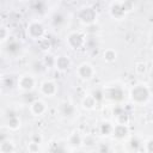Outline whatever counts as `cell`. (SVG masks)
Instances as JSON below:
<instances>
[{"label":"cell","mask_w":153,"mask_h":153,"mask_svg":"<svg viewBox=\"0 0 153 153\" xmlns=\"http://www.w3.org/2000/svg\"><path fill=\"white\" fill-rule=\"evenodd\" d=\"M26 32H27V36L32 39H41L42 37H44V33H45V29L43 26V24L41 22H37V20H33L31 22L29 25H27V29H26Z\"/></svg>","instance_id":"6da1fadb"},{"label":"cell","mask_w":153,"mask_h":153,"mask_svg":"<svg viewBox=\"0 0 153 153\" xmlns=\"http://www.w3.org/2000/svg\"><path fill=\"white\" fill-rule=\"evenodd\" d=\"M149 98V91L145 85H136L131 90V99L137 104L145 103Z\"/></svg>","instance_id":"7a4b0ae2"},{"label":"cell","mask_w":153,"mask_h":153,"mask_svg":"<svg viewBox=\"0 0 153 153\" xmlns=\"http://www.w3.org/2000/svg\"><path fill=\"white\" fill-rule=\"evenodd\" d=\"M67 43L72 49H79L86 43L85 36L79 31H73L67 36Z\"/></svg>","instance_id":"3957f363"},{"label":"cell","mask_w":153,"mask_h":153,"mask_svg":"<svg viewBox=\"0 0 153 153\" xmlns=\"http://www.w3.org/2000/svg\"><path fill=\"white\" fill-rule=\"evenodd\" d=\"M78 17H79V19H80L81 23L87 24V25H91L97 19V12L92 7H84V8L80 10Z\"/></svg>","instance_id":"277c9868"},{"label":"cell","mask_w":153,"mask_h":153,"mask_svg":"<svg viewBox=\"0 0 153 153\" xmlns=\"http://www.w3.org/2000/svg\"><path fill=\"white\" fill-rule=\"evenodd\" d=\"M17 86L24 92H30L35 87V78L32 75L24 74L17 80Z\"/></svg>","instance_id":"5b68a950"},{"label":"cell","mask_w":153,"mask_h":153,"mask_svg":"<svg viewBox=\"0 0 153 153\" xmlns=\"http://www.w3.org/2000/svg\"><path fill=\"white\" fill-rule=\"evenodd\" d=\"M78 75L79 78L84 79V80H90L91 78H93L94 75V68L91 63L88 62H84L78 67Z\"/></svg>","instance_id":"8992f818"},{"label":"cell","mask_w":153,"mask_h":153,"mask_svg":"<svg viewBox=\"0 0 153 153\" xmlns=\"http://www.w3.org/2000/svg\"><path fill=\"white\" fill-rule=\"evenodd\" d=\"M71 63H72V62H71V60H69L68 56H66V55H61V56L55 57V63H54V66H55L59 71H61V72H66V71L69 69Z\"/></svg>","instance_id":"52a82bcc"},{"label":"cell","mask_w":153,"mask_h":153,"mask_svg":"<svg viewBox=\"0 0 153 153\" xmlns=\"http://www.w3.org/2000/svg\"><path fill=\"white\" fill-rule=\"evenodd\" d=\"M57 91V87H56V84L51 80H45L41 84V92L48 97H51L56 93Z\"/></svg>","instance_id":"ba28073f"},{"label":"cell","mask_w":153,"mask_h":153,"mask_svg":"<svg viewBox=\"0 0 153 153\" xmlns=\"http://www.w3.org/2000/svg\"><path fill=\"white\" fill-rule=\"evenodd\" d=\"M30 110L33 115L36 116H41L47 110V106H45V103L41 99H35L33 102L30 103Z\"/></svg>","instance_id":"9c48e42d"},{"label":"cell","mask_w":153,"mask_h":153,"mask_svg":"<svg viewBox=\"0 0 153 153\" xmlns=\"http://www.w3.org/2000/svg\"><path fill=\"white\" fill-rule=\"evenodd\" d=\"M128 133H129L128 127H127L126 124L118 123L117 126H114V128H112V133H111V134H112L116 139L122 140V139H124V137L128 135Z\"/></svg>","instance_id":"30bf717a"},{"label":"cell","mask_w":153,"mask_h":153,"mask_svg":"<svg viewBox=\"0 0 153 153\" xmlns=\"http://www.w3.org/2000/svg\"><path fill=\"white\" fill-rule=\"evenodd\" d=\"M110 13H111V16L114 18L120 19V18H122L126 14V10H124V7H123L122 4H118L117 2V4H112L111 10H110Z\"/></svg>","instance_id":"8fae6325"},{"label":"cell","mask_w":153,"mask_h":153,"mask_svg":"<svg viewBox=\"0 0 153 153\" xmlns=\"http://www.w3.org/2000/svg\"><path fill=\"white\" fill-rule=\"evenodd\" d=\"M20 49H22V45L17 41H10L7 43V45H6V51L10 55H17V54H19Z\"/></svg>","instance_id":"7c38bea8"},{"label":"cell","mask_w":153,"mask_h":153,"mask_svg":"<svg viewBox=\"0 0 153 153\" xmlns=\"http://www.w3.org/2000/svg\"><path fill=\"white\" fill-rule=\"evenodd\" d=\"M7 126H8L10 129L17 130V129L20 127V120H19L16 115H12V116H10L8 120H7Z\"/></svg>","instance_id":"4fadbf2b"},{"label":"cell","mask_w":153,"mask_h":153,"mask_svg":"<svg viewBox=\"0 0 153 153\" xmlns=\"http://www.w3.org/2000/svg\"><path fill=\"white\" fill-rule=\"evenodd\" d=\"M68 143L73 147H79L82 143V137L78 133H73L68 139Z\"/></svg>","instance_id":"5bb4252c"},{"label":"cell","mask_w":153,"mask_h":153,"mask_svg":"<svg viewBox=\"0 0 153 153\" xmlns=\"http://www.w3.org/2000/svg\"><path fill=\"white\" fill-rule=\"evenodd\" d=\"M96 103H97V100L92 97V96H86L84 99H82V106L85 108V109H93L94 108V105H96Z\"/></svg>","instance_id":"9a60e30c"},{"label":"cell","mask_w":153,"mask_h":153,"mask_svg":"<svg viewBox=\"0 0 153 153\" xmlns=\"http://www.w3.org/2000/svg\"><path fill=\"white\" fill-rule=\"evenodd\" d=\"M62 114H63L65 116L72 117V116L75 114V109H74V106H73L72 104H69V103H65V104L62 105Z\"/></svg>","instance_id":"2e32d148"},{"label":"cell","mask_w":153,"mask_h":153,"mask_svg":"<svg viewBox=\"0 0 153 153\" xmlns=\"http://www.w3.org/2000/svg\"><path fill=\"white\" fill-rule=\"evenodd\" d=\"M32 10L36 13H43L45 10V2L43 0H36L32 4Z\"/></svg>","instance_id":"e0dca14e"},{"label":"cell","mask_w":153,"mask_h":153,"mask_svg":"<svg viewBox=\"0 0 153 153\" xmlns=\"http://www.w3.org/2000/svg\"><path fill=\"white\" fill-rule=\"evenodd\" d=\"M103 56H104V60H105V61L112 62V61L116 60L117 54H116V51H115L114 49H106V50L103 53Z\"/></svg>","instance_id":"ac0fdd59"},{"label":"cell","mask_w":153,"mask_h":153,"mask_svg":"<svg viewBox=\"0 0 153 153\" xmlns=\"http://www.w3.org/2000/svg\"><path fill=\"white\" fill-rule=\"evenodd\" d=\"M0 151L1 152H12V151H14V146L11 141L4 140L2 142H0Z\"/></svg>","instance_id":"d6986e66"},{"label":"cell","mask_w":153,"mask_h":153,"mask_svg":"<svg viewBox=\"0 0 153 153\" xmlns=\"http://www.w3.org/2000/svg\"><path fill=\"white\" fill-rule=\"evenodd\" d=\"M112 128H114V126H112L111 123L104 122V123L100 124V133H102L103 135H109V134L112 133Z\"/></svg>","instance_id":"ffe728a7"},{"label":"cell","mask_w":153,"mask_h":153,"mask_svg":"<svg viewBox=\"0 0 153 153\" xmlns=\"http://www.w3.org/2000/svg\"><path fill=\"white\" fill-rule=\"evenodd\" d=\"M38 43H39L42 50H48L50 48V41L47 37H42L41 39H38Z\"/></svg>","instance_id":"44dd1931"},{"label":"cell","mask_w":153,"mask_h":153,"mask_svg":"<svg viewBox=\"0 0 153 153\" xmlns=\"http://www.w3.org/2000/svg\"><path fill=\"white\" fill-rule=\"evenodd\" d=\"M7 37H8V30H7V27L0 25V42L6 41Z\"/></svg>","instance_id":"7402d4cb"},{"label":"cell","mask_w":153,"mask_h":153,"mask_svg":"<svg viewBox=\"0 0 153 153\" xmlns=\"http://www.w3.org/2000/svg\"><path fill=\"white\" fill-rule=\"evenodd\" d=\"M63 19H65V18H63V16H62L61 13H55V16L53 17V20H51V22H53L54 25L57 26V25H60L61 23H63Z\"/></svg>","instance_id":"603a6c76"},{"label":"cell","mask_w":153,"mask_h":153,"mask_svg":"<svg viewBox=\"0 0 153 153\" xmlns=\"http://www.w3.org/2000/svg\"><path fill=\"white\" fill-rule=\"evenodd\" d=\"M92 97L98 102V100H100V99L103 98V92H102V91H97V92L94 91V92H93V94H92Z\"/></svg>","instance_id":"cb8c5ba5"},{"label":"cell","mask_w":153,"mask_h":153,"mask_svg":"<svg viewBox=\"0 0 153 153\" xmlns=\"http://www.w3.org/2000/svg\"><path fill=\"white\" fill-rule=\"evenodd\" d=\"M151 145H152V141H148V146H151ZM147 151H148V152H152V148H148Z\"/></svg>","instance_id":"d4e9b609"},{"label":"cell","mask_w":153,"mask_h":153,"mask_svg":"<svg viewBox=\"0 0 153 153\" xmlns=\"http://www.w3.org/2000/svg\"><path fill=\"white\" fill-rule=\"evenodd\" d=\"M1 81H2V78H1V74H0V85H1Z\"/></svg>","instance_id":"484cf974"}]
</instances>
